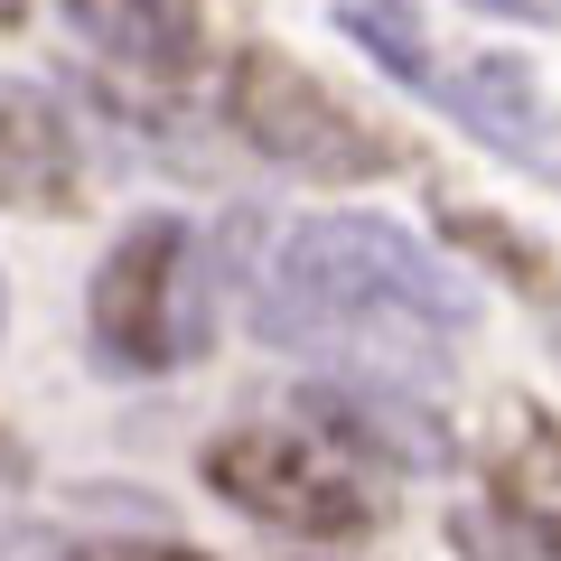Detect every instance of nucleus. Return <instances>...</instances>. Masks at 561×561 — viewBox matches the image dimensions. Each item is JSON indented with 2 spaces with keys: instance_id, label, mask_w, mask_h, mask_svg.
Masks as SVG:
<instances>
[{
  "instance_id": "obj_1",
  "label": "nucleus",
  "mask_w": 561,
  "mask_h": 561,
  "mask_svg": "<svg viewBox=\"0 0 561 561\" xmlns=\"http://www.w3.org/2000/svg\"><path fill=\"white\" fill-rule=\"evenodd\" d=\"M478 319V290L383 216H319L262 272L253 328L280 356H328L346 383L440 393L449 337Z\"/></svg>"
},
{
  "instance_id": "obj_2",
  "label": "nucleus",
  "mask_w": 561,
  "mask_h": 561,
  "mask_svg": "<svg viewBox=\"0 0 561 561\" xmlns=\"http://www.w3.org/2000/svg\"><path fill=\"white\" fill-rule=\"evenodd\" d=\"M197 468L234 515L272 524L290 542H365L383 524V478L356 449H337L328 431H272V421H253V431L206 440Z\"/></svg>"
},
{
  "instance_id": "obj_3",
  "label": "nucleus",
  "mask_w": 561,
  "mask_h": 561,
  "mask_svg": "<svg viewBox=\"0 0 561 561\" xmlns=\"http://www.w3.org/2000/svg\"><path fill=\"white\" fill-rule=\"evenodd\" d=\"M216 309H206V253L179 216H131L94 272V346L113 375H169L206 356Z\"/></svg>"
},
{
  "instance_id": "obj_4",
  "label": "nucleus",
  "mask_w": 561,
  "mask_h": 561,
  "mask_svg": "<svg viewBox=\"0 0 561 561\" xmlns=\"http://www.w3.org/2000/svg\"><path fill=\"white\" fill-rule=\"evenodd\" d=\"M225 122H234L272 169L319 179V187H365V179L393 169V140H383L356 103L328 94L300 57H280V47H243V57L225 66Z\"/></svg>"
},
{
  "instance_id": "obj_5",
  "label": "nucleus",
  "mask_w": 561,
  "mask_h": 561,
  "mask_svg": "<svg viewBox=\"0 0 561 561\" xmlns=\"http://www.w3.org/2000/svg\"><path fill=\"white\" fill-rule=\"evenodd\" d=\"M431 84L459 113V131H478L496 160L534 169V179H561V122H552V103H542L524 57H468L459 76H431Z\"/></svg>"
},
{
  "instance_id": "obj_6",
  "label": "nucleus",
  "mask_w": 561,
  "mask_h": 561,
  "mask_svg": "<svg viewBox=\"0 0 561 561\" xmlns=\"http://www.w3.org/2000/svg\"><path fill=\"white\" fill-rule=\"evenodd\" d=\"M84 206V150L66 113L38 84L0 76V216H76Z\"/></svg>"
},
{
  "instance_id": "obj_7",
  "label": "nucleus",
  "mask_w": 561,
  "mask_h": 561,
  "mask_svg": "<svg viewBox=\"0 0 561 561\" xmlns=\"http://www.w3.org/2000/svg\"><path fill=\"white\" fill-rule=\"evenodd\" d=\"M309 412L328 421V440H337V449L383 459V468H421V478H440V468L459 459L449 421L431 412L421 393H393V383H328V393H309Z\"/></svg>"
},
{
  "instance_id": "obj_8",
  "label": "nucleus",
  "mask_w": 561,
  "mask_h": 561,
  "mask_svg": "<svg viewBox=\"0 0 561 561\" xmlns=\"http://www.w3.org/2000/svg\"><path fill=\"white\" fill-rule=\"evenodd\" d=\"M57 10L122 76H187L197 66V0H57Z\"/></svg>"
},
{
  "instance_id": "obj_9",
  "label": "nucleus",
  "mask_w": 561,
  "mask_h": 561,
  "mask_svg": "<svg viewBox=\"0 0 561 561\" xmlns=\"http://www.w3.org/2000/svg\"><path fill=\"white\" fill-rule=\"evenodd\" d=\"M486 478L505 505L561 496V421L534 393H496V440H486Z\"/></svg>"
},
{
  "instance_id": "obj_10",
  "label": "nucleus",
  "mask_w": 561,
  "mask_h": 561,
  "mask_svg": "<svg viewBox=\"0 0 561 561\" xmlns=\"http://www.w3.org/2000/svg\"><path fill=\"white\" fill-rule=\"evenodd\" d=\"M449 243H468L478 262H505L515 272V290H534V300H552V253H542L534 234H515L505 216H478V206H449Z\"/></svg>"
},
{
  "instance_id": "obj_11",
  "label": "nucleus",
  "mask_w": 561,
  "mask_h": 561,
  "mask_svg": "<svg viewBox=\"0 0 561 561\" xmlns=\"http://www.w3.org/2000/svg\"><path fill=\"white\" fill-rule=\"evenodd\" d=\"M337 28H346L356 47H375V66H383V76L431 84V47H421V28L402 20L393 0H337Z\"/></svg>"
},
{
  "instance_id": "obj_12",
  "label": "nucleus",
  "mask_w": 561,
  "mask_h": 561,
  "mask_svg": "<svg viewBox=\"0 0 561 561\" xmlns=\"http://www.w3.org/2000/svg\"><path fill=\"white\" fill-rule=\"evenodd\" d=\"M468 542H478L486 561H561V515L552 505H515V524H496V542L478 534V524H459Z\"/></svg>"
},
{
  "instance_id": "obj_13",
  "label": "nucleus",
  "mask_w": 561,
  "mask_h": 561,
  "mask_svg": "<svg viewBox=\"0 0 561 561\" xmlns=\"http://www.w3.org/2000/svg\"><path fill=\"white\" fill-rule=\"evenodd\" d=\"M66 561H206V552H187V542H160V534H140V542H84V552H66Z\"/></svg>"
},
{
  "instance_id": "obj_14",
  "label": "nucleus",
  "mask_w": 561,
  "mask_h": 561,
  "mask_svg": "<svg viewBox=\"0 0 561 561\" xmlns=\"http://www.w3.org/2000/svg\"><path fill=\"white\" fill-rule=\"evenodd\" d=\"M468 10H496V20H561V0H468Z\"/></svg>"
},
{
  "instance_id": "obj_15",
  "label": "nucleus",
  "mask_w": 561,
  "mask_h": 561,
  "mask_svg": "<svg viewBox=\"0 0 561 561\" xmlns=\"http://www.w3.org/2000/svg\"><path fill=\"white\" fill-rule=\"evenodd\" d=\"M28 478V459H20V449H10V440H0V496H10V486H20Z\"/></svg>"
},
{
  "instance_id": "obj_16",
  "label": "nucleus",
  "mask_w": 561,
  "mask_h": 561,
  "mask_svg": "<svg viewBox=\"0 0 561 561\" xmlns=\"http://www.w3.org/2000/svg\"><path fill=\"white\" fill-rule=\"evenodd\" d=\"M28 20V0H0V28H20Z\"/></svg>"
},
{
  "instance_id": "obj_17",
  "label": "nucleus",
  "mask_w": 561,
  "mask_h": 561,
  "mask_svg": "<svg viewBox=\"0 0 561 561\" xmlns=\"http://www.w3.org/2000/svg\"><path fill=\"white\" fill-rule=\"evenodd\" d=\"M0 328H10V290H0Z\"/></svg>"
}]
</instances>
